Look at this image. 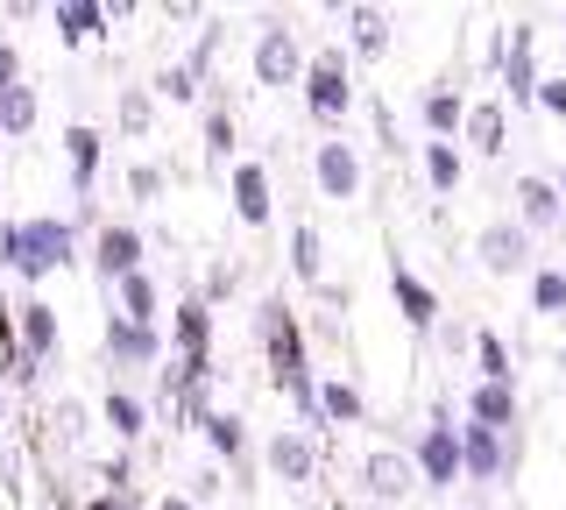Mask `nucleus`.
<instances>
[{"label":"nucleus","instance_id":"f257e3e1","mask_svg":"<svg viewBox=\"0 0 566 510\" xmlns=\"http://www.w3.org/2000/svg\"><path fill=\"white\" fill-rule=\"evenodd\" d=\"M255 341L270 355V391L297 412V426L318 433V368H312V341H305V320L291 312V298L270 291L255 305Z\"/></svg>","mask_w":566,"mask_h":510},{"label":"nucleus","instance_id":"5701e85b","mask_svg":"<svg viewBox=\"0 0 566 510\" xmlns=\"http://www.w3.org/2000/svg\"><path fill=\"white\" fill-rule=\"evenodd\" d=\"M318 426H368V397H361V383H354V376H333V368H326V376H318Z\"/></svg>","mask_w":566,"mask_h":510},{"label":"nucleus","instance_id":"a211bd4d","mask_svg":"<svg viewBox=\"0 0 566 510\" xmlns=\"http://www.w3.org/2000/svg\"><path fill=\"white\" fill-rule=\"evenodd\" d=\"M389 298H397V312H403V326L411 333H432L439 320H447V305H439V291L424 284V277L411 270L403 256H389Z\"/></svg>","mask_w":566,"mask_h":510},{"label":"nucleus","instance_id":"c85d7f7f","mask_svg":"<svg viewBox=\"0 0 566 510\" xmlns=\"http://www.w3.org/2000/svg\"><path fill=\"white\" fill-rule=\"evenodd\" d=\"M291 277H297L305 291L326 284V235H318L312 220H291Z\"/></svg>","mask_w":566,"mask_h":510},{"label":"nucleus","instance_id":"2eb2a0df","mask_svg":"<svg viewBox=\"0 0 566 510\" xmlns=\"http://www.w3.org/2000/svg\"><path fill=\"white\" fill-rule=\"evenodd\" d=\"M503 107H538V29L510 22L503 43Z\"/></svg>","mask_w":566,"mask_h":510},{"label":"nucleus","instance_id":"603ef678","mask_svg":"<svg viewBox=\"0 0 566 510\" xmlns=\"http://www.w3.org/2000/svg\"><path fill=\"white\" fill-rule=\"evenodd\" d=\"M453 510H468V503H453Z\"/></svg>","mask_w":566,"mask_h":510},{"label":"nucleus","instance_id":"4468645a","mask_svg":"<svg viewBox=\"0 0 566 510\" xmlns=\"http://www.w3.org/2000/svg\"><path fill=\"white\" fill-rule=\"evenodd\" d=\"M333 22H340V43L354 64H382L397 50V14L389 8H333Z\"/></svg>","mask_w":566,"mask_h":510},{"label":"nucleus","instance_id":"72a5a7b5","mask_svg":"<svg viewBox=\"0 0 566 510\" xmlns=\"http://www.w3.org/2000/svg\"><path fill=\"white\" fill-rule=\"evenodd\" d=\"M474 368H482V383H517V362H510V341L489 326H474Z\"/></svg>","mask_w":566,"mask_h":510},{"label":"nucleus","instance_id":"7ed1b4c3","mask_svg":"<svg viewBox=\"0 0 566 510\" xmlns=\"http://www.w3.org/2000/svg\"><path fill=\"white\" fill-rule=\"evenodd\" d=\"M305 114H312V128L347 135V114H354V58H347L340 37L305 50Z\"/></svg>","mask_w":566,"mask_h":510},{"label":"nucleus","instance_id":"e433bc0d","mask_svg":"<svg viewBox=\"0 0 566 510\" xmlns=\"http://www.w3.org/2000/svg\"><path fill=\"white\" fill-rule=\"evenodd\" d=\"M149 93H156V100H170V107H191V100H199V93H206V85H199V79H191V72H185V64H164V72H156V79H149Z\"/></svg>","mask_w":566,"mask_h":510},{"label":"nucleus","instance_id":"aec40b11","mask_svg":"<svg viewBox=\"0 0 566 510\" xmlns=\"http://www.w3.org/2000/svg\"><path fill=\"white\" fill-rule=\"evenodd\" d=\"M99 156H106V135L93 128V121H71V128H64V170H71V199H78V206H93Z\"/></svg>","mask_w":566,"mask_h":510},{"label":"nucleus","instance_id":"bb28decb","mask_svg":"<svg viewBox=\"0 0 566 510\" xmlns=\"http://www.w3.org/2000/svg\"><path fill=\"white\" fill-rule=\"evenodd\" d=\"M99 418H106V433H114L120 447H135V439L149 433V404H142L135 391H120V383H106V397H99Z\"/></svg>","mask_w":566,"mask_h":510},{"label":"nucleus","instance_id":"6e6552de","mask_svg":"<svg viewBox=\"0 0 566 510\" xmlns=\"http://www.w3.org/2000/svg\"><path fill=\"white\" fill-rule=\"evenodd\" d=\"M354 475H361V497L376 503V510H397V503H411L418 489H424V482H418L411 447H368Z\"/></svg>","mask_w":566,"mask_h":510},{"label":"nucleus","instance_id":"b1692460","mask_svg":"<svg viewBox=\"0 0 566 510\" xmlns=\"http://www.w3.org/2000/svg\"><path fill=\"white\" fill-rule=\"evenodd\" d=\"M460 143L474 156H503L510 149V107L503 100H468V128H460Z\"/></svg>","mask_w":566,"mask_h":510},{"label":"nucleus","instance_id":"de8ad7c7","mask_svg":"<svg viewBox=\"0 0 566 510\" xmlns=\"http://www.w3.org/2000/svg\"><path fill=\"white\" fill-rule=\"evenodd\" d=\"M553 376H559V391H566V341L553 347Z\"/></svg>","mask_w":566,"mask_h":510},{"label":"nucleus","instance_id":"423d86ee","mask_svg":"<svg viewBox=\"0 0 566 510\" xmlns=\"http://www.w3.org/2000/svg\"><path fill=\"white\" fill-rule=\"evenodd\" d=\"M142 256H149V235H142L135 220H99V227H93V241H85V262H93L99 291H114L120 277H135V270H142Z\"/></svg>","mask_w":566,"mask_h":510},{"label":"nucleus","instance_id":"39448f33","mask_svg":"<svg viewBox=\"0 0 566 510\" xmlns=\"http://www.w3.org/2000/svg\"><path fill=\"white\" fill-rule=\"evenodd\" d=\"M474 262H482V277L510 284V277H531V270H538V241H531L510 214H495V220L474 227Z\"/></svg>","mask_w":566,"mask_h":510},{"label":"nucleus","instance_id":"9d476101","mask_svg":"<svg viewBox=\"0 0 566 510\" xmlns=\"http://www.w3.org/2000/svg\"><path fill=\"white\" fill-rule=\"evenodd\" d=\"M318 461H326V447H318V433H305V426H276L262 439V468H270V482H283V489H312Z\"/></svg>","mask_w":566,"mask_h":510},{"label":"nucleus","instance_id":"09e8293b","mask_svg":"<svg viewBox=\"0 0 566 510\" xmlns=\"http://www.w3.org/2000/svg\"><path fill=\"white\" fill-rule=\"evenodd\" d=\"M8 418H14V391H8V383H0V426H8Z\"/></svg>","mask_w":566,"mask_h":510},{"label":"nucleus","instance_id":"c756f323","mask_svg":"<svg viewBox=\"0 0 566 510\" xmlns=\"http://www.w3.org/2000/svg\"><path fill=\"white\" fill-rule=\"evenodd\" d=\"M114 128L128 135V143H149L156 135V93L149 85H120L114 93Z\"/></svg>","mask_w":566,"mask_h":510},{"label":"nucleus","instance_id":"49530a36","mask_svg":"<svg viewBox=\"0 0 566 510\" xmlns=\"http://www.w3.org/2000/svg\"><path fill=\"white\" fill-rule=\"evenodd\" d=\"M149 510H199V503H191V497H185V489H164V497H156Z\"/></svg>","mask_w":566,"mask_h":510},{"label":"nucleus","instance_id":"f3484780","mask_svg":"<svg viewBox=\"0 0 566 510\" xmlns=\"http://www.w3.org/2000/svg\"><path fill=\"white\" fill-rule=\"evenodd\" d=\"M227 199H234V220L241 227H270L276 220V178H270V164L241 156V164L227 170Z\"/></svg>","mask_w":566,"mask_h":510},{"label":"nucleus","instance_id":"a18cd8bd","mask_svg":"<svg viewBox=\"0 0 566 510\" xmlns=\"http://www.w3.org/2000/svg\"><path fill=\"white\" fill-rule=\"evenodd\" d=\"M312 298H318V312H340V320H347V305H354V291H347V284H318Z\"/></svg>","mask_w":566,"mask_h":510},{"label":"nucleus","instance_id":"20e7f679","mask_svg":"<svg viewBox=\"0 0 566 510\" xmlns=\"http://www.w3.org/2000/svg\"><path fill=\"white\" fill-rule=\"evenodd\" d=\"M248 72H255L262 93H283V85H305V43H297L291 14H262L255 50H248Z\"/></svg>","mask_w":566,"mask_h":510},{"label":"nucleus","instance_id":"f8f14e48","mask_svg":"<svg viewBox=\"0 0 566 510\" xmlns=\"http://www.w3.org/2000/svg\"><path fill=\"white\" fill-rule=\"evenodd\" d=\"M164 355H170L164 326H135V320H120V312H106V326H99V362L106 368H156Z\"/></svg>","mask_w":566,"mask_h":510},{"label":"nucleus","instance_id":"2f4dec72","mask_svg":"<svg viewBox=\"0 0 566 510\" xmlns=\"http://www.w3.org/2000/svg\"><path fill=\"white\" fill-rule=\"evenodd\" d=\"M206 164H234V107H227V93L206 100Z\"/></svg>","mask_w":566,"mask_h":510},{"label":"nucleus","instance_id":"4be33fe9","mask_svg":"<svg viewBox=\"0 0 566 510\" xmlns=\"http://www.w3.org/2000/svg\"><path fill=\"white\" fill-rule=\"evenodd\" d=\"M517 418H524L517 383H474V391H468V426H489V433H524Z\"/></svg>","mask_w":566,"mask_h":510},{"label":"nucleus","instance_id":"ea45409f","mask_svg":"<svg viewBox=\"0 0 566 510\" xmlns=\"http://www.w3.org/2000/svg\"><path fill=\"white\" fill-rule=\"evenodd\" d=\"M220 489H227V475H220V461H199V468H191V475H185V497H191V503H199V510H206L212 497H220Z\"/></svg>","mask_w":566,"mask_h":510},{"label":"nucleus","instance_id":"dca6fc26","mask_svg":"<svg viewBox=\"0 0 566 510\" xmlns=\"http://www.w3.org/2000/svg\"><path fill=\"white\" fill-rule=\"evenodd\" d=\"M199 433H206L212 461L234 475V482H248V475H255V439H248V418H241V412H220V404H212V412L199 418Z\"/></svg>","mask_w":566,"mask_h":510},{"label":"nucleus","instance_id":"c03bdc74","mask_svg":"<svg viewBox=\"0 0 566 510\" xmlns=\"http://www.w3.org/2000/svg\"><path fill=\"white\" fill-rule=\"evenodd\" d=\"M8 85H22V50H14V37H0V93Z\"/></svg>","mask_w":566,"mask_h":510},{"label":"nucleus","instance_id":"9b49d317","mask_svg":"<svg viewBox=\"0 0 566 510\" xmlns=\"http://www.w3.org/2000/svg\"><path fill=\"white\" fill-rule=\"evenodd\" d=\"M57 347H64L57 305H50L43 291H29L22 305H14V347H8V355H22L29 368H43V362H57Z\"/></svg>","mask_w":566,"mask_h":510},{"label":"nucleus","instance_id":"7c9ffc66","mask_svg":"<svg viewBox=\"0 0 566 510\" xmlns=\"http://www.w3.org/2000/svg\"><path fill=\"white\" fill-rule=\"evenodd\" d=\"M35 121H43V93L22 79L0 93V143H14V135H35Z\"/></svg>","mask_w":566,"mask_h":510},{"label":"nucleus","instance_id":"f704fd0d","mask_svg":"<svg viewBox=\"0 0 566 510\" xmlns=\"http://www.w3.org/2000/svg\"><path fill=\"white\" fill-rule=\"evenodd\" d=\"M220 37H227V22H220V14H206L199 43H191V58H185V72L199 79V85H212V58H220Z\"/></svg>","mask_w":566,"mask_h":510},{"label":"nucleus","instance_id":"cd10ccee","mask_svg":"<svg viewBox=\"0 0 566 510\" xmlns=\"http://www.w3.org/2000/svg\"><path fill=\"white\" fill-rule=\"evenodd\" d=\"M418 170L432 185V199H453L460 178H468V156H460V143H418Z\"/></svg>","mask_w":566,"mask_h":510},{"label":"nucleus","instance_id":"393cba45","mask_svg":"<svg viewBox=\"0 0 566 510\" xmlns=\"http://www.w3.org/2000/svg\"><path fill=\"white\" fill-rule=\"evenodd\" d=\"M106 312H120V320H135V326H156V312H164V284H156L149 270L120 277V284L106 291Z\"/></svg>","mask_w":566,"mask_h":510},{"label":"nucleus","instance_id":"4c0bfd02","mask_svg":"<svg viewBox=\"0 0 566 510\" xmlns=\"http://www.w3.org/2000/svg\"><path fill=\"white\" fill-rule=\"evenodd\" d=\"M234 291H241V262L212 256V262H206V277H199V298H206V305H227Z\"/></svg>","mask_w":566,"mask_h":510},{"label":"nucleus","instance_id":"473e14b6","mask_svg":"<svg viewBox=\"0 0 566 510\" xmlns=\"http://www.w3.org/2000/svg\"><path fill=\"white\" fill-rule=\"evenodd\" d=\"M531 312H538V320H566V270L559 262H538V270H531Z\"/></svg>","mask_w":566,"mask_h":510},{"label":"nucleus","instance_id":"0eeeda50","mask_svg":"<svg viewBox=\"0 0 566 510\" xmlns=\"http://www.w3.org/2000/svg\"><path fill=\"white\" fill-rule=\"evenodd\" d=\"M361 185H368V164H361V149H354L347 135L312 143V191L326 206H354V199H361Z\"/></svg>","mask_w":566,"mask_h":510},{"label":"nucleus","instance_id":"412c9836","mask_svg":"<svg viewBox=\"0 0 566 510\" xmlns=\"http://www.w3.org/2000/svg\"><path fill=\"white\" fill-rule=\"evenodd\" d=\"M170 347H177V362H206V355H212V305H206L199 291L177 298V312H170Z\"/></svg>","mask_w":566,"mask_h":510},{"label":"nucleus","instance_id":"8fccbe9b","mask_svg":"<svg viewBox=\"0 0 566 510\" xmlns=\"http://www.w3.org/2000/svg\"><path fill=\"white\" fill-rule=\"evenodd\" d=\"M553 185H559V206H566V164H559V170H553Z\"/></svg>","mask_w":566,"mask_h":510},{"label":"nucleus","instance_id":"79ce46f5","mask_svg":"<svg viewBox=\"0 0 566 510\" xmlns=\"http://www.w3.org/2000/svg\"><path fill=\"white\" fill-rule=\"evenodd\" d=\"M432 341L447 347V355H468V347H474V326H468V320H439V326H432Z\"/></svg>","mask_w":566,"mask_h":510},{"label":"nucleus","instance_id":"6ab92c4d","mask_svg":"<svg viewBox=\"0 0 566 510\" xmlns=\"http://www.w3.org/2000/svg\"><path fill=\"white\" fill-rule=\"evenodd\" d=\"M418 121H424V143H460V128H468V93H460L453 79H432L418 93Z\"/></svg>","mask_w":566,"mask_h":510},{"label":"nucleus","instance_id":"f03ea898","mask_svg":"<svg viewBox=\"0 0 566 510\" xmlns=\"http://www.w3.org/2000/svg\"><path fill=\"white\" fill-rule=\"evenodd\" d=\"M71 262H85L78 249V220H57V214H35V220H0V270L22 277L35 291L43 277L71 270Z\"/></svg>","mask_w":566,"mask_h":510},{"label":"nucleus","instance_id":"58836bf2","mask_svg":"<svg viewBox=\"0 0 566 510\" xmlns=\"http://www.w3.org/2000/svg\"><path fill=\"white\" fill-rule=\"evenodd\" d=\"M128 191H135L142 206H164V191H170V170L142 156V164H128Z\"/></svg>","mask_w":566,"mask_h":510},{"label":"nucleus","instance_id":"c9c22d12","mask_svg":"<svg viewBox=\"0 0 566 510\" xmlns=\"http://www.w3.org/2000/svg\"><path fill=\"white\" fill-rule=\"evenodd\" d=\"M50 433H57L64 447H78V439L93 433V412H85L78 397H57V404H50Z\"/></svg>","mask_w":566,"mask_h":510},{"label":"nucleus","instance_id":"1a4fd4ad","mask_svg":"<svg viewBox=\"0 0 566 510\" xmlns=\"http://www.w3.org/2000/svg\"><path fill=\"white\" fill-rule=\"evenodd\" d=\"M411 461H418V482H424V489H453V482H460V426H453L447 404H432V418L418 426Z\"/></svg>","mask_w":566,"mask_h":510},{"label":"nucleus","instance_id":"a878e982","mask_svg":"<svg viewBox=\"0 0 566 510\" xmlns=\"http://www.w3.org/2000/svg\"><path fill=\"white\" fill-rule=\"evenodd\" d=\"M50 29H57L64 50H78V43L106 37V8L99 0H57V8H50Z\"/></svg>","mask_w":566,"mask_h":510},{"label":"nucleus","instance_id":"3c124183","mask_svg":"<svg viewBox=\"0 0 566 510\" xmlns=\"http://www.w3.org/2000/svg\"><path fill=\"white\" fill-rule=\"evenodd\" d=\"M0 178H8V143H0Z\"/></svg>","mask_w":566,"mask_h":510},{"label":"nucleus","instance_id":"37998d69","mask_svg":"<svg viewBox=\"0 0 566 510\" xmlns=\"http://www.w3.org/2000/svg\"><path fill=\"white\" fill-rule=\"evenodd\" d=\"M538 107L553 114V121H566V72L559 79H538Z\"/></svg>","mask_w":566,"mask_h":510},{"label":"nucleus","instance_id":"a19ab883","mask_svg":"<svg viewBox=\"0 0 566 510\" xmlns=\"http://www.w3.org/2000/svg\"><path fill=\"white\" fill-rule=\"evenodd\" d=\"M305 341L312 347H347V320H340V312H312V320H305Z\"/></svg>","mask_w":566,"mask_h":510},{"label":"nucleus","instance_id":"ddd939ff","mask_svg":"<svg viewBox=\"0 0 566 510\" xmlns=\"http://www.w3.org/2000/svg\"><path fill=\"white\" fill-rule=\"evenodd\" d=\"M510 220H517L531 241H538V235H566V206H559V185L545 178V170H524V178L510 185Z\"/></svg>","mask_w":566,"mask_h":510}]
</instances>
